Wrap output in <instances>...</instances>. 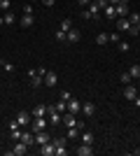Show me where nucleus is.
Instances as JSON below:
<instances>
[{
  "label": "nucleus",
  "instance_id": "obj_45",
  "mask_svg": "<svg viewBox=\"0 0 140 156\" xmlns=\"http://www.w3.org/2000/svg\"><path fill=\"white\" fill-rule=\"evenodd\" d=\"M133 103H135V107H140V96H135V100H133Z\"/></svg>",
  "mask_w": 140,
  "mask_h": 156
},
{
  "label": "nucleus",
  "instance_id": "obj_35",
  "mask_svg": "<svg viewBox=\"0 0 140 156\" xmlns=\"http://www.w3.org/2000/svg\"><path fill=\"white\" fill-rule=\"evenodd\" d=\"M131 79H133V77H131L128 72H124V75H121V77H119V82H121V84H124V86H126V84H131Z\"/></svg>",
  "mask_w": 140,
  "mask_h": 156
},
{
  "label": "nucleus",
  "instance_id": "obj_7",
  "mask_svg": "<svg viewBox=\"0 0 140 156\" xmlns=\"http://www.w3.org/2000/svg\"><path fill=\"white\" fill-rule=\"evenodd\" d=\"M47 119H49V126H61V124H63V114L56 112V110H49Z\"/></svg>",
  "mask_w": 140,
  "mask_h": 156
},
{
  "label": "nucleus",
  "instance_id": "obj_33",
  "mask_svg": "<svg viewBox=\"0 0 140 156\" xmlns=\"http://www.w3.org/2000/svg\"><path fill=\"white\" fill-rule=\"evenodd\" d=\"M66 35H68V33H63L61 28H59L56 33H54V37H56V42H66Z\"/></svg>",
  "mask_w": 140,
  "mask_h": 156
},
{
  "label": "nucleus",
  "instance_id": "obj_31",
  "mask_svg": "<svg viewBox=\"0 0 140 156\" xmlns=\"http://www.w3.org/2000/svg\"><path fill=\"white\" fill-rule=\"evenodd\" d=\"M70 28H73V21H70V19H63V21H61V30H63V33H68Z\"/></svg>",
  "mask_w": 140,
  "mask_h": 156
},
{
  "label": "nucleus",
  "instance_id": "obj_13",
  "mask_svg": "<svg viewBox=\"0 0 140 156\" xmlns=\"http://www.w3.org/2000/svg\"><path fill=\"white\" fill-rule=\"evenodd\" d=\"M80 40H82V33L77 30V28H70V30H68L66 42H73V44H75V42H80Z\"/></svg>",
  "mask_w": 140,
  "mask_h": 156
},
{
  "label": "nucleus",
  "instance_id": "obj_3",
  "mask_svg": "<svg viewBox=\"0 0 140 156\" xmlns=\"http://www.w3.org/2000/svg\"><path fill=\"white\" fill-rule=\"evenodd\" d=\"M28 149H31V147H28L23 140H16V142H14V149L7 151V156H23V154H28Z\"/></svg>",
  "mask_w": 140,
  "mask_h": 156
},
{
  "label": "nucleus",
  "instance_id": "obj_26",
  "mask_svg": "<svg viewBox=\"0 0 140 156\" xmlns=\"http://www.w3.org/2000/svg\"><path fill=\"white\" fill-rule=\"evenodd\" d=\"M52 142H54L56 149H59V147H68V137H52Z\"/></svg>",
  "mask_w": 140,
  "mask_h": 156
},
{
  "label": "nucleus",
  "instance_id": "obj_42",
  "mask_svg": "<svg viewBox=\"0 0 140 156\" xmlns=\"http://www.w3.org/2000/svg\"><path fill=\"white\" fill-rule=\"evenodd\" d=\"M61 98H63V100H70L73 96H70V91H61Z\"/></svg>",
  "mask_w": 140,
  "mask_h": 156
},
{
  "label": "nucleus",
  "instance_id": "obj_36",
  "mask_svg": "<svg viewBox=\"0 0 140 156\" xmlns=\"http://www.w3.org/2000/svg\"><path fill=\"white\" fill-rule=\"evenodd\" d=\"M21 133H23L21 128H16V130H9V135H12V140H14V142H16V140H21Z\"/></svg>",
  "mask_w": 140,
  "mask_h": 156
},
{
  "label": "nucleus",
  "instance_id": "obj_29",
  "mask_svg": "<svg viewBox=\"0 0 140 156\" xmlns=\"http://www.w3.org/2000/svg\"><path fill=\"white\" fill-rule=\"evenodd\" d=\"M0 65H2V70H7V72H14V63H9V61L0 58Z\"/></svg>",
  "mask_w": 140,
  "mask_h": 156
},
{
  "label": "nucleus",
  "instance_id": "obj_10",
  "mask_svg": "<svg viewBox=\"0 0 140 156\" xmlns=\"http://www.w3.org/2000/svg\"><path fill=\"white\" fill-rule=\"evenodd\" d=\"M93 151H96V149H93V144H84V142H82V147H77L75 154H77V156H93Z\"/></svg>",
  "mask_w": 140,
  "mask_h": 156
},
{
  "label": "nucleus",
  "instance_id": "obj_24",
  "mask_svg": "<svg viewBox=\"0 0 140 156\" xmlns=\"http://www.w3.org/2000/svg\"><path fill=\"white\" fill-rule=\"evenodd\" d=\"M82 142L84 144H93V133H89V130H84V133H80Z\"/></svg>",
  "mask_w": 140,
  "mask_h": 156
},
{
  "label": "nucleus",
  "instance_id": "obj_41",
  "mask_svg": "<svg viewBox=\"0 0 140 156\" xmlns=\"http://www.w3.org/2000/svg\"><path fill=\"white\" fill-rule=\"evenodd\" d=\"M0 7H2V9L7 12V9H9V0H0Z\"/></svg>",
  "mask_w": 140,
  "mask_h": 156
},
{
  "label": "nucleus",
  "instance_id": "obj_21",
  "mask_svg": "<svg viewBox=\"0 0 140 156\" xmlns=\"http://www.w3.org/2000/svg\"><path fill=\"white\" fill-rule=\"evenodd\" d=\"M93 112H96V105H93V103H82V114L91 117Z\"/></svg>",
  "mask_w": 140,
  "mask_h": 156
},
{
  "label": "nucleus",
  "instance_id": "obj_20",
  "mask_svg": "<svg viewBox=\"0 0 140 156\" xmlns=\"http://www.w3.org/2000/svg\"><path fill=\"white\" fill-rule=\"evenodd\" d=\"M103 14H105V19H117V9H114V5H105V7H103Z\"/></svg>",
  "mask_w": 140,
  "mask_h": 156
},
{
  "label": "nucleus",
  "instance_id": "obj_43",
  "mask_svg": "<svg viewBox=\"0 0 140 156\" xmlns=\"http://www.w3.org/2000/svg\"><path fill=\"white\" fill-rule=\"evenodd\" d=\"M54 2H56V0H42V5H45V7H54Z\"/></svg>",
  "mask_w": 140,
  "mask_h": 156
},
{
  "label": "nucleus",
  "instance_id": "obj_14",
  "mask_svg": "<svg viewBox=\"0 0 140 156\" xmlns=\"http://www.w3.org/2000/svg\"><path fill=\"white\" fill-rule=\"evenodd\" d=\"M135 96H138V89H135L133 84L124 86V98H126V100H135Z\"/></svg>",
  "mask_w": 140,
  "mask_h": 156
},
{
  "label": "nucleus",
  "instance_id": "obj_30",
  "mask_svg": "<svg viewBox=\"0 0 140 156\" xmlns=\"http://www.w3.org/2000/svg\"><path fill=\"white\" fill-rule=\"evenodd\" d=\"M117 47H119V51H131V44H128L126 40H119V42H117Z\"/></svg>",
  "mask_w": 140,
  "mask_h": 156
},
{
  "label": "nucleus",
  "instance_id": "obj_22",
  "mask_svg": "<svg viewBox=\"0 0 140 156\" xmlns=\"http://www.w3.org/2000/svg\"><path fill=\"white\" fill-rule=\"evenodd\" d=\"M107 42H110V40H107V33H98V35H96V44L98 47H105Z\"/></svg>",
  "mask_w": 140,
  "mask_h": 156
},
{
  "label": "nucleus",
  "instance_id": "obj_25",
  "mask_svg": "<svg viewBox=\"0 0 140 156\" xmlns=\"http://www.w3.org/2000/svg\"><path fill=\"white\" fill-rule=\"evenodd\" d=\"M128 75H131L133 79H138V77H140V63H133V65H131V68H128Z\"/></svg>",
  "mask_w": 140,
  "mask_h": 156
},
{
  "label": "nucleus",
  "instance_id": "obj_23",
  "mask_svg": "<svg viewBox=\"0 0 140 156\" xmlns=\"http://www.w3.org/2000/svg\"><path fill=\"white\" fill-rule=\"evenodd\" d=\"M54 107H56V112H61V114H63V112H68V100H63V98H61L59 103H54Z\"/></svg>",
  "mask_w": 140,
  "mask_h": 156
},
{
  "label": "nucleus",
  "instance_id": "obj_27",
  "mask_svg": "<svg viewBox=\"0 0 140 156\" xmlns=\"http://www.w3.org/2000/svg\"><path fill=\"white\" fill-rule=\"evenodd\" d=\"M80 130L82 128H77V126H73V128H68V140H75V137H80Z\"/></svg>",
  "mask_w": 140,
  "mask_h": 156
},
{
  "label": "nucleus",
  "instance_id": "obj_28",
  "mask_svg": "<svg viewBox=\"0 0 140 156\" xmlns=\"http://www.w3.org/2000/svg\"><path fill=\"white\" fill-rule=\"evenodd\" d=\"M2 19H5V23L9 26V23H14V19H16V16H14V12H9V9H7V12L2 14Z\"/></svg>",
  "mask_w": 140,
  "mask_h": 156
},
{
  "label": "nucleus",
  "instance_id": "obj_4",
  "mask_svg": "<svg viewBox=\"0 0 140 156\" xmlns=\"http://www.w3.org/2000/svg\"><path fill=\"white\" fill-rule=\"evenodd\" d=\"M82 16H84V19H98V16H100V7L96 5V0H93L84 12H82Z\"/></svg>",
  "mask_w": 140,
  "mask_h": 156
},
{
  "label": "nucleus",
  "instance_id": "obj_15",
  "mask_svg": "<svg viewBox=\"0 0 140 156\" xmlns=\"http://www.w3.org/2000/svg\"><path fill=\"white\" fill-rule=\"evenodd\" d=\"M56 84H59V75L47 70V75H45V86H56Z\"/></svg>",
  "mask_w": 140,
  "mask_h": 156
},
{
  "label": "nucleus",
  "instance_id": "obj_19",
  "mask_svg": "<svg viewBox=\"0 0 140 156\" xmlns=\"http://www.w3.org/2000/svg\"><path fill=\"white\" fill-rule=\"evenodd\" d=\"M19 23H21V26H23V28H31V26H33V23H35L33 14H23V16H21V19H19Z\"/></svg>",
  "mask_w": 140,
  "mask_h": 156
},
{
  "label": "nucleus",
  "instance_id": "obj_37",
  "mask_svg": "<svg viewBox=\"0 0 140 156\" xmlns=\"http://www.w3.org/2000/svg\"><path fill=\"white\" fill-rule=\"evenodd\" d=\"M56 156H68V147H59V149H56Z\"/></svg>",
  "mask_w": 140,
  "mask_h": 156
},
{
  "label": "nucleus",
  "instance_id": "obj_17",
  "mask_svg": "<svg viewBox=\"0 0 140 156\" xmlns=\"http://www.w3.org/2000/svg\"><path fill=\"white\" fill-rule=\"evenodd\" d=\"M47 114H49V107H47V105H35L33 107V117H47Z\"/></svg>",
  "mask_w": 140,
  "mask_h": 156
},
{
  "label": "nucleus",
  "instance_id": "obj_8",
  "mask_svg": "<svg viewBox=\"0 0 140 156\" xmlns=\"http://www.w3.org/2000/svg\"><path fill=\"white\" fill-rule=\"evenodd\" d=\"M52 140V135L47 133V130H40V133H35V147H42V144H47Z\"/></svg>",
  "mask_w": 140,
  "mask_h": 156
},
{
  "label": "nucleus",
  "instance_id": "obj_34",
  "mask_svg": "<svg viewBox=\"0 0 140 156\" xmlns=\"http://www.w3.org/2000/svg\"><path fill=\"white\" fill-rule=\"evenodd\" d=\"M107 40H110V42H114V44H117V42H119V40H121L119 30H117V33H110V35H107Z\"/></svg>",
  "mask_w": 140,
  "mask_h": 156
},
{
  "label": "nucleus",
  "instance_id": "obj_9",
  "mask_svg": "<svg viewBox=\"0 0 140 156\" xmlns=\"http://www.w3.org/2000/svg\"><path fill=\"white\" fill-rule=\"evenodd\" d=\"M131 26H133V23L128 21V16H121V19H117V30H119V33H128V30H131Z\"/></svg>",
  "mask_w": 140,
  "mask_h": 156
},
{
  "label": "nucleus",
  "instance_id": "obj_44",
  "mask_svg": "<svg viewBox=\"0 0 140 156\" xmlns=\"http://www.w3.org/2000/svg\"><path fill=\"white\" fill-rule=\"evenodd\" d=\"M96 5H98V7H100V9H103V7H105V5H107V0H96Z\"/></svg>",
  "mask_w": 140,
  "mask_h": 156
},
{
  "label": "nucleus",
  "instance_id": "obj_5",
  "mask_svg": "<svg viewBox=\"0 0 140 156\" xmlns=\"http://www.w3.org/2000/svg\"><path fill=\"white\" fill-rule=\"evenodd\" d=\"M14 119L19 121V126H21V128H28V126H31V119H33V117H31V112H26V110H19Z\"/></svg>",
  "mask_w": 140,
  "mask_h": 156
},
{
  "label": "nucleus",
  "instance_id": "obj_16",
  "mask_svg": "<svg viewBox=\"0 0 140 156\" xmlns=\"http://www.w3.org/2000/svg\"><path fill=\"white\" fill-rule=\"evenodd\" d=\"M114 9H117V19H121V16H128V2H119V5H114Z\"/></svg>",
  "mask_w": 140,
  "mask_h": 156
},
{
  "label": "nucleus",
  "instance_id": "obj_32",
  "mask_svg": "<svg viewBox=\"0 0 140 156\" xmlns=\"http://www.w3.org/2000/svg\"><path fill=\"white\" fill-rule=\"evenodd\" d=\"M128 21H131L133 26H138V23H140V14L138 12H131V14H128Z\"/></svg>",
  "mask_w": 140,
  "mask_h": 156
},
{
  "label": "nucleus",
  "instance_id": "obj_40",
  "mask_svg": "<svg viewBox=\"0 0 140 156\" xmlns=\"http://www.w3.org/2000/svg\"><path fill=\"white\" fill-rule=\"evenodd\" d=\"M91 2H93V0H77V5H80V7H89Z\"/></svg>",
  "mask_w": 140,
  "mask_h": 156
},
{
  "label": "nucleus",
  "instance_id": "obj_39",
  "mask_svg": "<svg viewBox=\"0 0 140 156\" xmlns=\"http://www.w3.org/2000/svg\"><path fill=\"white\" fill-rule=\"evenodd\" d=\"M138 33H140V23H138V26H131V30H128V35H138Z\"/></svg>",
  "mask_w": 140,
  "mask_h": 156
},
{
  "label": "nucleus",
  "instance_id": "obj_1",
  "mask_svg": "<svg viewBox=\"0 0 140 156\" xmlns=\"http://www.w3.org/2000/svg\"><path fill=\"white\" fill-rule=\"evenodd\" d=\"M28 82H31L33 89H40V86L45 84V75H40L38 68H35V70H28Z\"/></svg>",
  "mask_w": 140,
  "mask_h": 156
},
{
  "label": "nucleus",
  "instance_id": "obj_2",
  "mask_svg": "<svg viewBox=\"0 0 140 156\" xmlns=\"http://www.w3.org/2000/svg\"><path fill=\"white\" fill-rule=\"evenodd\" d=\"M47 126H49V119H47V117H33V119H31V126H28V128H33L35 133H40V130H45Z\"/></svg>",
  "mask_w": 140,
  "mask_h": 156
},
{
  "label": "nucleus",
  "instance_id": "obj_18",
  "mask_svg": "<svg viewBox=\"0 0 140 156\" xmlns=\"http://www.w3.org/2000/svg\"><path fill=\"white\" fill-rule=\"evenodd\" d=\"M21 140H23L28 147H35V135L31 133V130H23V133H21Z\"/></svg>",
  "mask_w": 140,
  "mask_h": 156
},
{
  "label": "nucleus",
  "instance_id": "obj_46",
  "mask_svg": "<svg viewBox=\"0 0 140 156\" xmlns=\"http://www.w3.org/2000/svg\"><path fill=\"white\" fill-rule=\"evenodd\" d=\"M2 23H5V19H2V16H0V26H2Z\"/></svg>",
  "mask_w": 140,
  "mask_h": 156
},
{
  "label": "nucleus",
  "instance_id": "obj_6",
  "mask_svg": "<svg viewBox=\"0 0 140 156\" xmlns=\"http://www.w3.org/2000/svg\"><path fill=\"white\" fill-rule=\"evenodd\" d=\"M63 126H66V128H73V126H77V128H82V121H77V117H75V114H70V112H66V114H63Z\"/></svg>",
  "mask_w": 140,
  "mask_h": 156
},
{
  "label": "nucleus",
  "instance_id": "obj_12",
  "mask_svg": "<svg viewBox=\"0 0 140 156\" xmlns=\"http://www.w3.org/2000/svg\"><path fill=\"white\" fill-rule=\"evenodd\" d=\"M68 112H70V114H77V112H82V103L77 100V98H70V100H68Z\"/></svg>",
  "mask_w": 140,
  "mask_h": 156
},
{
  "label": "nucleus",
  "instance_id": "obj_11",
  "mask_svg": "<svg viewBox=\"0 0 140 156\" xmlns=\"http://www.w3.org/2000/svg\"><path fill=\"white\" fill-rule=\"evenodd\" d=\"M40 154H42V156H56V147H54L52 140H49L47 144H42V147H40Z\"/></svg>",
  "mask_w": 140,
  "mask_h": 156
},
{
  "label": "nucleus",
  "instance_id": "obj_38",
  "mask_svg": "<svg viewBox=\"0 0 140 156\" xmlns=\"http://www.w3.org/2000/svg\"><path fill=\"white\" fill-rule=\"evenodd\" d=\"M23 14H33V5H31V2L23 5Z\"/></svg>",
  "mask_w": 140,
  "mask_h": 156
}]
</instances>
